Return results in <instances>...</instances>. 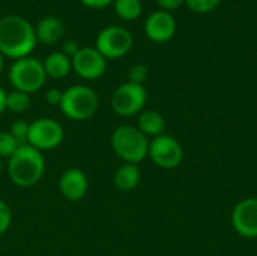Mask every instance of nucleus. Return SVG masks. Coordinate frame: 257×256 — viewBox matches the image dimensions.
<instances>
[{
  "label": "nucleus",
  "mask_w": 257,
  "mask_h": 256,
  "mask_svg": "<svg viewBox=\"0 0 257 256\" xmlns=\"http://www.w3.org/2000/svg\"><path fill=\"white\" fill-rule=\"evenodd\" d=\"M36 32L29 20L21 15L0 18V53L14 60L27 57L36 47Z\"/></svg>",
  "instance_id": "obj_1"
},
{
  "label": "nucleus",
  "mask_w": 257,
  "mask_h": 256,
  "mask_svg": "<svg viewBox=\"0 0 257 256\" xmlns=\"http://www.w3.org/2000/svg\"><path fill=\"white\" fill-rule=\"evenodd\" d=\"M45 172L42 152L29 143L21 145L12 157L8 158V175L11 181L23 189L36 186Z\"/></svg>",
  "instance_id": "obj_2"
},
{
  "label": "nucleus",
  "mask_w": 257,
  "mask_h": 256,
  "mask_svg": "<svg viewBox=\"0 0 257 256\" xmlns=\"http://www.w3.org/2000/svg\"><path fill=\"white\" fill-rule=\"evenodd\" d=\"M110 145L114 154L125 163L139 164L148 157L149 140L137 128L131 125H120L111 133Z\"/></svg>",
  "instance_id": "obj_3"
},
{
  "label": "nucleus",
  "mask_w": 257,
  "mask_h": 256,
  "mask_svg": "<svg viewBox=\"0 0 257 256\" xmlns=\"http://www.w3.org/2000/svg\"><path fill=\"white\" fill-rule=\"evenodd\" d=\"M99 106L98 94L84 84H74L63 91L60 110L71 121H86L92 118Z\"/></svg>",
  "instance_id": "obj_4"
},
{
  "label": "nucleus",
  "mask_w": 257,
  "mask_h": 256,
  "mask_svg": "<svg viewBox=\"0 0 257 256\" xmlns=\"http://www.w3.org/2000/svg\"><path fill=\"white\" fill-rule=\"evenodd\" d=\"M47 74L41 60L35 57H23L12 63L9 69V81L15 91L33 94L45 84Z\"/></svg>",
  "instance_id": "obj_5"
},
{
  "label": "nucleus",
  "mask_w": 257,
  "mask_h": 256,
  "mask_svg": "<svg viewBox=\"0 0 257 256\" xmlns=\"http://www.w3.org/2000/svg\"><path fill=\"white\" fill-rule=\"evenodd\" d=\"M134 38L131 32L122 26L104 27L95 41V48L105 59H120L133 48Z\"/></svg>",
  "instance_id": "obj_6"
},
{
  "label": "nucleus",
  "mask_w": 257,
  "mask_h": 256,
  "mask_svg": "<svg viewBox=\"0 0 257 256\" xmlns=\"http://www.w3.org/2000/svg\"><path fill=\"white\" fill-rule=\"evenodd\" d=\"M63 127L51 118H39L29 124L27 143L38 151H51L63 142Z\"/></svg>",
  "instance_id": "obj_7"
},
{
  "label": "nucleus",
  "mask_w": 257,
  "mask_h": 256,
  "mask_svg": "<svg viewBox=\"0 0 257 256\" xmlns=\"http://www.w3.org/2000/svg\"><path fill=\"white\" fill-rule=\"evenodd\" d=\"M146 89L142 84L123 83L114 89L111 94V109L119 116H134L139 115L146 104Z\"/></svg>",
  "instance_id": "obj_8"
},
{
  "label": "nucleus",
  "mask_w": 257,
  "mask_h": 256,
  "mask_svg": "<svg viewBox=\"0 0 257 256\" xmlns=\"http://www.w3.org/2000/svg\"><path fill=\"white\" fill-rule=\"evenodd\" d=\"M148 155L158 167L175 169L181 164L184 158V149L175 137L169 134H161L149 142Z\"/></svg>",
  "instance_id": "obj_9"
},
{
  "label": "nucleus",
  "mask_w": 257,
  "mask_h": 256,
  "mask_svg": "<svg viewBox=\"0 0 257 256\" xmlns=\"http://www.w3.org/2000/svg\"><path fill=\"white\" fill-rule=\"evenodd\" d=\"M71 60L75 74L84 80L101 78L107 69V59L95 47H80Z\"/></svg>",
  "instance_id": "obj_10"
},
{
  "label": "nucleus",
  "mask_w": 257,
  "mask_h": 256,
  "mask_svg": "<svg viewBox=\"0 0 257 256\" xmlns=\"http://www.w3.org/2000/svg\"><path fill=\"white\" fill-rule=\"evenodd\" d=\"M232 226L244 238L257 237V198L239 201L232 211Z\"/></svg>",
  "instance_id": "obj_11"
},
{
  "label": "nucleus",
  "mask_w": 257,
  "mask_h": 256,
  "mask_svg": "<svg viewBox=\"0 0 257 256\" xmlns=\"http://www.w3.org/2000/svg\"><path fill=\"white\" fill-rule=\"evenodd\" d=\"M176 32V21L167 11H155L145 21V33L154 42H167Z\"/></svg>",
  "instance_id": "obj_12"
},
{
  "label": "nucleus",
  "mask_w": 257,
  "mask_h": 256,
  "mask_svg": "<svg viewBox=\"0 0 257 256\" xmlns=\"http://www.w3.org/2000/svg\"><path fill=\"white\" fill-rule=\"evenodd\" d=\"M87 189H89L87 177L78 167L66 169L59 180V190L62 196L72 202L83 199L87 193Z\"/></svg>",
  "instance_id": "obj_13"
},
{
  "label": "nucleus",
  "mask_w": 257,
  "mask_h": 256,
  "mask_svg": "<svg viewBox=\"0 0 257 256\" xmlns=\"http://www.w3.org/2000/svg\"><path fill=\"white\" fill-rule=\"evenodd\" d=\"M36 39L42 44H56L63 36V23L60 18L48 15L39 20L35 27Z\"/></svg>",
  "instance_id": "obj_14"
},
{
  "label": "nucleus",
  "mask_w": 257,
  "mask_h": 256,
  "mask_svg": "<svg viewBox=\"0 0 257 256\" xmlns=\"http://www.w3.org/2000/svg\"><path fill=\"white\" fill-rule=\"evenodd\" d=\"M137 128L148 137H157L164 134L166 121L163 115L157 110H142L137 119Z\"/></svg>",
  "instance_id": "obj_15"
},
{
  "label": "nucleus",
  "mask_w": 257,
  "mask_h": 256,
  "mask_svg": "<svg viewBox=\"0 0 257 256\" xmlns=\"http://www.w3.org/2000/svg\"><path fill=\"white\" fill-rule=\"evenodd\" d=\"M42 65H44L47 77H51V78H63L72 69V60L68 56H65L62 51L50 53L42 62Z\"/></svg>",
  "instance_id": "obj_16"
},
{
  "label": "nucleus",
  "mask_w": 257,
  "mask_h": 256,
  "mask_svg": "<svg viewBox=\"0 0 257 256\" xmlns=\"http://www.w3.org/2000/svg\"><path fill=\"white\" fill-rule=\"evenodd\" d=\"M140 178H142V174H140L139 164L125 163L123 166H120L114 172L113 183H114L116 189H119L122 192H130V190H134L139 186Z\"/></svg>",
  "instance_id": "obj_17"
},
{
  "label": "nucleus",
  "mask_w": 257,
  "mask_h": 256,
  "mask_svg": "<svg viewBox=\"0 0 257 256\" xmlns=\"http://www.w3.org/2000/svg\"><path fill=\"white\" fill-rule=\"evenodd\" d=\"M114 12L120 20L134 21L140 17L143 11L142 0H114L113 2Z\"/></svg>",
  "instance_id": "obj_18"
},
{
  "label": "nucleus",
  "mask_w": 257,
  "mask_h": 256,
  "mask_svg": "<svg viewBox=\"0 0 257 256\" xmlns=\"http://www.w3.org/2000/svg\"><path fill=\"white\" fill-rule=\"evenodd\" d=\"M30 107V97L21 91L6 92V109L12 113H24Z\"/></svg>",
  "instance_id": "obj_19"
},
{
  "label": "nucleus",
  "mask_w": 257,
  "mask_h": 256,
  "mask_svg": "<svg viewBox=\"0 0 257 256\" xmlns=\"http://www.w3.org/2000/svg\"><path fill=\"white\" fill-rule=\"evenodd\" d=\"M21 145L9 131H0V158H9Z\"/></svg>",
  "instance_id": "obj_20"
},
{
  "label": "nucleus",
  "mask_w": 257,
  "mask_h": 256,
  "mask_svg": "<svg viewBox=\"0 0 257 256\" xmlns=\"http://www.w3.org/2000/svg\"><path fill=\"white\" fill-rule=\"evenodd\" d=\"M221 0H184V3H187V6L197 14H206L214 11Z\"/></svg>",
  "instance_id": "obj_21"
},
{
  "label": "nucleus",
  "mask_w": 257,
  "mask_h": 256,
  "mask_svg": "<svg viewBox=\"0 0 257 256\" xmlns=\"http://www.w3.org/2000/svg\"><path fill=\"white\" fill-rule=\"evenodd\" d=\"M9 133L17 139V142L20 145H26L27 143V136H29V124L23 119H18L12 124Z\"/></svg>",
  "instance_id": "obj_22"
},
{
  "label": "nucleus",
  "mask_w": 257,
  "mask_h": 256,
  "mask_svg": "<svg viewBox=\"0 0 257 256\" xmlns=\"http://www.w3.org/2000/svg\"><path fill=\"white\" fill-rule=\"evenodd\" d=\"M148 78V68L143 65V63H136L130 72H128V81L130 83H134V84H142L146 81Z\"/></svg>",
  "instance_id": "obj_23"
},
{
  "label": "nucleus",
  "mask_w": 257,
  "mask_h": 256,
  "mask_svg": "<svg viewBox=\"0 0 257 256\" xmlns=\"http://www.w3.org/2000/svg\"><path fill=\"white\" fill-rule=\"evenodd\" d=\"M12 225V211L9 205L0 199V235H3Z\"/></svg>",
  "instance_id": "obj_24"
},
{
  "label": "nucleus",
  "mask_w": 257,
  "mask_h": 256,
  "mask_svg": "<svg viewBox=\"0 0 257 256\" xmlns=\"http://www.w3.org/2000/svg\"><path fill=\"white\" fill-rule=\"evenodd\" d=\"M62 95L63 92L60 89H56V88H51L47 91L45 94V100L50 106H60V101H62Z\"/></svg>",
  "instance_id": "obj_25"
},
{
  "label": "nucleus",
  "mask_w": 257,
  "mask_h": 256,
  "mask_svg": "<svg viewBox=\"0 0 257 256\" xmlns=\"http://www.w3.org/2000/svg\"><path fill=\"white\" fill-rule=\"evenodd\" d=\"M78 50H80V47H78L77 41H74V39L66 41V42L63 44V47H62V53H63L65 56H68L69 59H72V57L78 53Z\"/></svg>",
  "instance_id": "obj_26"
},
{
  "label": "nucleus",
  "mask_w": 257,
  "mask_h": 256,
  "mask_svg": "<svg viewBox=\"0 0 257 256\" xmlns=\"http://www.w3.org/2000/svg\"><path fill=\"white\" fill-rule=\"evenodd\" d=\"M157 3H158V6H160L163 11L170 12V11L178 9V8L184 3V0H157Z\"/></svg>",
  "instance_id": "obj_27"
},
{
  "label": "nucleus",
  "mask_w": 257,
  "mask_h": 256,
  "mask_svg": "<svg viewBox=\"0 0 257 256\" xmlns=\"http://www.w3.org/2000/svg\"><path fill=\"white\" fill-rule=\"evenodd\" d=\"M84 6L92 8V9H102L107 8L108 5H111L114 0H80Z\"/></svg>",
  "instance_id": "obj_28"
},
{
  "label": "nucleus",
  "mask_w": 257,
  "mask_h": 256,
  "mask_svg": "<svg viewBox=\"0 0 257 256\" xmlns=\"http://www.w3.org/2000/svg\"><path fill=\"white\" fill-rule=\"evenodd\" d=\"M6 110V92L3 88H0V115Z\"/></svg>",
  "instance_id": "obj_29"
},
{
  "label": "nucleus",
  "mask_w": 257,
  "mask_h": 256,
  "mask_svg": "<svg viewBox=\"0 0 257 256\" xmlns=\"http://www.w3.org/2000/svg\"><path fill=\"white\" fill-rule=\"evenodd\" d=\"M2 71H3V56L0 53V74H2Z\"/></svg>",
  "instance_id": "obj_30"
},
{
  "label": "nucleus",
  "mask_w": 257,
  "mask_h": 256,
  "mask_svg": "<svg viewBox=\"0 0 257 256\" xmlns=\"http://www.w3.org/2000/svg\"><path fill=\"white\" fill-rule=\"evenodd\" d=\"M2 169H3V164H2V158H0V175H2Z\"/></svg>",
  "instance_id": "obj_31"
}]
</instances>
